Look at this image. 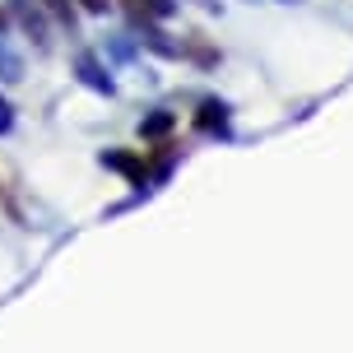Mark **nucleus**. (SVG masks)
I'll list each match as a JSON object with an SVG mask.
<instances>
[{
	"label": "nucleus",
	"mask_w": 353,
	"mask_h": 353,
	"mask_svg": "<svg viewBox=\"0 0 353 353\" xmlns=\"http://www.w3.org/2000/svg\"><path fill=\"white\" fill-rule=\"evenodd\" d=\"M125 5H130V19H149V23L176 14V0H125Z\"/></svg>",
	"instance_id": "20e7f679"
},
{
	"label": "nucleus",
	"mask_w": 353,
	"mask_h": 353,
	"mask_svg": "<svg viewBox=\"0 0 353 353\" xmlns=\"http://www.w3.org/2000/svg\"><path fill=\"white\" fill-rule=\"evenodd\" d=\"M74 74H79V84H84V88L103 93V98L117 93V79H112V70L98 61V52H79V56H74Z\"/></svg>",
	"instance_id": "f03ea898"
},
{
	"label": "nucleus",
	"mask_w": 353,
	"mask_h": 353,
	"mask_svg": "<svg viewBox=\"0 0 353 353\" xmlns=\"http://www.w3.org/2000/svg\"><path fill=\"white\" fill-rule=\"evenodd\" d=\"M144 135H163V130H172V112H154L149 121H140Z\"/></svg>",
	"instance_id": "0eeeda50"
},
{
	"label": "nucleus",
	"mask_w": 353,
	"mask_h": 353,
	"mask_svg": "<svg viewBox=\"0 0 353 353\" xmlns=\"http://www.w3.org/2000/svg\"><path fill=\"white\" fill-rule=\"evenodd\" d=\"M10 130H14V103L0 93V135H10Z\"/></svg>",
	"instance_id": "6e6552de"
},
{
	"label": "nucleus",
	"mask_w": 353,
	"mask_h": 353,
	"mask_svg": "<svg viewBox=\"0 0 353 353\" xmlns=\"http://www.w3.org/2000/svg\"><path fill=\"white\" fill-rule=\"evenodd\" d=\"M112 52L117 61H135V37H125V33H117V37H107L103 42V56Z\"/></svg>",
	"instance_id": "423d86ee"
},
{
	"label": "nucleus",
	"mask_w": 353,
	"mask_h": 353,
	"mask_svg": "<svg viewBox=\"0 0 353 353\" xmlns=\"http://www.w3.org/2000/svg\"><path fill=\"white\" fill-rule=\"evenodd\" d=\"M42 10H47V19L52 23H61V28H70V37H74V28H79V14H74V0H37Z\"/></svg>",
	"instance_id": "39448f33"
},
{
	"label": "nucleus",
	"mask_w": 353,
	"mask_h": 353,
	"mask_svg": "<svg viewBox=\"0 0 353 353\" xmlns=\"http://www.w3.org/2000/svg\"><path fill=\"white\" fill-rule=\"evenodd\" d=\"M5 10H10V23H14L19 33L33 37L37 52H52V19H47V10L37 0H10Z\"/></svg>",
	"instance_id": "f257e3e1"
},
{
	"label": "nucleus",
	"mask_w": 353,
	"mask_h": 353,
	"mask_svg": "<svg viewBox=\"0 0 353 353\" xmlns=\"http://www.w3.org/2000/svg\"><path fill=\"white\" fill-rule=\"evenodd\" d=\"M0 33H10V10L0 5Z\"/></svg>",
	"instance_id": "9d476101"
},
{
	"label": "nucleus",
	"mask_w": 353,
	"mask_h": 353,
	"mask_svg": "<svg viewBox=\"0 0 353 353\" xmlns=\"http://www.w3.org/2000/svg\"><path fill=\"white\" fill-rule=\"evenodd\" d=\"M79 10H88V14H107L112 0H79Z\"/></svg>",
	"instance_id": "1a4fd4ad"
},
{
	"label": "nucleus",
	"mask_w": 353,
	"mask_h": 353,
	"mask_svg": "<svg viewBox=\"0 0 353 353\" xmlns=\"http://www.w3.org/2000/svg\"><path fill=\"white\" fill-rule=\"evenodd\" d=\"M19 79H23V52L0 33V84H19Z\"/></svg>",
	"instance_id": "7ed1b4c3"
}]
</instances>
